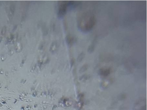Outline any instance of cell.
Wrapping results in <instances>:
<instances>
[{
	"label": "cell",
	"instance_id": "obj_5",
	"mask_svg": "<svg viewBox=\"0 0 147 110\" xmlns=\"http://www.w3.org/2000/svg\"><path fill=\"white\" fill-rule=\"evenodd\" d=\"M85 56V54L84 53H81L77 58V61L79 62H81L82 61V60L84 58Z\"/></svg>",
	"mask_w": 147,
	"mask_h": 110
},
{
	"label": "cell",
	"instance_id": "obj_4",
	"mask_svg": "<svg viewBox=\"0 0 147 110\" xmlns=\"http://www.w3.org/2000/svg\"><path fill=\"white\" fill-rule=\"evenodd\" d=\"M97 39L96 38H95L93 41L92 43L88 47V51L89 53H91L94 52V51L95 48V45Z\"/></svg>",
	"mask_w": 147,
	"mask_h": 110
},
{
	"label": "cell",
	"instance_id": "obj_3",
	"mask_svg": "<svg viewBox=\"0 0 147 110\" xmlns=\"http://www.w3.org/2000/svg\"><path fill=\"white\" fill-rule=\"evenodd\" d=\"M66 40L68 45L71 46L74 43L76 40L75 39L71 37L70 35H68L66 37Z\"/></svg>",
	"mask_w": 147,
	"mask_h": 110
},
{
	"label": "cell",
	"instance_id": "obj_7",
	"mask_svg": "<svg viewBox=\"0 0 147 110\" xmlns=\"http://www.w3.org/2000/svg\"><path fill=\"white\" fill-rule=\"evenodd\" d=\"M100 73L103 75H107L109 73L110 71L109 70H101L100 71Z\"/></svg>",
	"mask_w": 147,
	"mask_h": 110
},
{
	"label": "cell",
	"instance_id": "obj_6",
	"mask_svg": "<svg viewBox=\"0 0 147 110\" xmlns=\"http://www.w3.org/2000/svg\"><path fill=\"white\" fill-rule=\"evenodd\" d=\"M88 65L87 64H85L83 65V66L81 68L80 70V72L81 73L83 72H85V71L88 69Z\"/></svg>",
	"mask_w": 147,
	"mask_h": 110
},
{
	"label": "cell",
	"instance_id": "obj_2",
	"mask_svg": "<svg viewBox=\"0 0 147 110\" xmlns=\"http://www.w3.org/2000/svg\"><path fill=\"white\" fill-rule=\"evenodd\" d=\"M68 6V1L61 2L58 10L57 16L58 17L61 18L65 16L67 13Z\"/></svg>",
	"mask_w": 147,
	"mask_h": 110
},
{
	"label": "cell",
	"instance_id": "obj_1",
	"mask_svg": "<svg viewBox=\"0 0 147 110\" xmlns=\"http://www.w3.org/2000/svg\"><path fill=\"white\" fill-rule=\"evenodd\" d=\"M83 14L79 21L78 27L84 32H89L91 30L96 24V20L93 15Z\"/></svg>",
	"mask_w": 147,
	"mask_h": 110
}]
</instances>
